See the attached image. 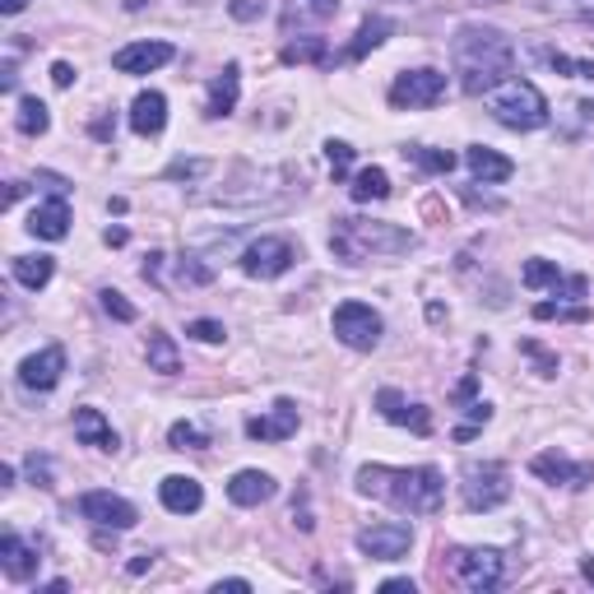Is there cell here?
<instances>
[{
  "mask_svg": "<svg viewBox=\"0 0 594 594\" xmlns=\"http://www.w3.org/2000/svg\"><path fill=\"white\" fill-rule=\"evenodd\" d=\"M450 57H456V75L465 94H493L497 84L511 75L516 65V47L502 28L487 24H465L450 42Z\"/></svg>",
  "mask_w": 594,
  "mask_h": 594,
  "instance_id": "obj_1",
  "label": "cell"
},
{
  "mask_svg": "<svg viewBox=\"0 0 594 594\" xmlns=\"http://www.w3.org/2000/svg\"><path fill=\"white\" fill-rule=\"evenodd\" d=\"M358 493H362V497L391 502L395 511L432 516V511H442L446 483H442V469H432V465H418V469L367 465V469H358Z\"/></svg>",
  "mask_w": 594,
  "mask_h": 594,
  "instance_id": "obj_2",
  "label": "cell"
},
{
  "mask_svg": "<svg viewBox=\"0 0 594 594\" xmlns=\"http://www.w3.org/2000/svg\"><path fill=\"white\" fill-rule=\"evenodd\" d=\"M418 247V237L409 228H395V223H367V219H335V233H330V251L348 265H362L367 256H405Z\"/></svg>",
  "mask_w": 594,
  "mask_h": 594,
  "instance_id": "obj_3",
  "label": "cell"
},
{
  "mask_svg": "<svg viewBox=\"0 0 594 594\" xmlns=\"http://www.w3.org/2000/svg\"><path fill=\"white\" fill-rule=\"evenodd\" d=\"M487 112H493L502 126H511V131L548 126V98L539 94L530 79H502L497 89L487 94Z\"/></svg>",
  "mask_w": 594,
  "mask_h": 594,
  "instance_id": "obj_4",
  "label": "cell"
},
{
  "mask_svg": "<svg viewBox=\"0 0 594 594\" xmlns=\"http://www.w3.org/2000/svg\"><path fill=\"white\" fill-rule=\"evenodd\" d=\"M460 493H465V506H469V511H497V506L511 497V469L497 465V460L469 465Z\"/></svg>",
  "mask_w": 594,
  "mask_h": 594,
  "instance_id": "obj_5",
  "label": "cell"
},
{
  "mask_svg": "<svg viewBox=\"0 0 594 594\" xmlns=\"http://www.w3.org/2000/svg\"><path fill=\"white\" fill-rule=\"evenodd\" d=\"M450 571H456V581L469 594H487V590L502 585L506 557L497 548H456V553H450Z\"/></svg>",
  "mask_w": 594,
  "mask_h": 594,
  "instance_id": "obj_6",
  "label": "cell"
},
{
  "mask_svg": "<svg viewBox=\"0 0 594 594\" xmlns=\"http://www.w3.org/2000/svg\"><path fill=\"white\" fill-rule=\"evenodd\" d=\"M381 317L367 302H339L335 307V339L348 344V348H358V354H367V348H376L381 344Z\"/></svg>",
  "mask_w": 594,
  "mask_h": 594,
  "instance_id": "obj_7",
  "label": "cell"
},
{
  "mask_svg": "<svg viewBox=\"0 0 594 594\" xmlns=\"http://www.w3.org/2000/svg\"><path fill=\"white\" fill-rule=\"evenodd\" d=\"M446 98V75L442 70H405L395 84H391V108H436Z\"/></svg>",
  "mask_w": 594,
  "mask_h": 594,
  "instance_id": "obj_8",
  "label": "cell"
},
{
  "mask_svg": "<svg viewBox=\"0 0 594 594\" xmlns=\"http://www.w3.org/2000/svg\"><path fill=\"white\" fill-rule=\"evenodd\" d=\"M409 548H413V530L405 520H381V525L358 530V553L376 557V562H399Z\"/></svg>",
  "mask_w": 594,
  "mask_h": 594,
  "instance_id": "obj_9",
  "label": "cell"
},
{
  "mask_svg": "<svg viewBox=\"0 0 594 594\" xmlns=\"http://www.w3.org/2000/svg\"><path fill=\"white\" fill-rule=\"evenodd\" d=\"M293 260H297L293 242H284V237H260V242H251V247L242 251V270H247L251 279H279V274L293 270Z\"/></svg>",
  "mask_w": 594,
  "mask_h": 594,
  "instance_id": "obj_10",
  "label": "cell"
},
{
  "mask_svg": "<svg viewBox=\"0 0 594 594\" xmlns=\"http://www.w3.org/2000/svg\"><path fill=\"white\" fill-rule=\"evenodd\" d=\"M79 516L84 520H94V525L102 530H131L135 525V506L126 497H116V493H102V487H94V493H84L79 497Z\"/></svg>",
  "mask_w": 594,
  "mask_h": 594,
  "instance_id": "obj_11",
  "label": "cell"
},
{
  "mask_svg": "<svg viewBox=\"0 0 594 594\" xmlns=\"http://www.w3.org/2000/svg\"><path fill=\"white\" fill-rule=\"evenodd\" d=\"M530 474L544 483H567V487H590L594 483V465H576L562 450H539L530 460Z\"/></svg>",
  "mask_w": 594,
  "mask_h": 594,
  "instance_id": "obj_12",
  "label": "cell"
},
{
  "mask_svg": "<svg viewBox=\"0 0 594 594\" xmlns=\"http://www.w3.org/2000/svg\"><path fill=\"white\" fill-rule=\"evenodd\" d=\"M61 372H65V348L51 344V348H42V354H33V358L20 362V386L24 391H57Z\"/></svg>",
  "mask_w": 594,
  "mask_h": 594,
  "instance_id": "obj_13",
  "label": "cell"
},
{
  "mask_svg": "<svg viewBox=\"0 0 594 594\" xmlns=\"http://www.w3.org/2000/svg\"><path fill=\"white\" fill-rule=\"evenodd\" d=\"M376 409H381V418H386V423H395V428H413L418 436L432 432V413H428L423 405H409V399L399 395L395 386L376 391Z\"/></svg>",
  "mask_w": 594,
  "mask_h": 594,
  "instance_id": "obj_14",
  "label": "cell"
},
{
  "mask_svg": "<svg viewBox=\"0 0 594 594\" xmlns=\"http://www.w3.org/2000/svg\"><path fill=\"white\" fill-rule=\"evenodd\" d=\"M177 51H172V42H131V47H121L112 65L121 70V75H149V70H159L168 65Z\"/></svg>",
  "mask_w": 594,
  "mask_h": 594,
  "instance_id": "obj_15",
  "label": "cell"
},
{
  "mask_svg": "<svg viewBox=\"0 0 594 594\" xmlns=\"http://www.w3.org/2000/svg\"><path fill=\"white\" fill-rule=\"evenodd\" d=\"M159 502L168 506L172 516H196L205 506V487H200V479H190V474H168L159 483Z\"/></svg>",
  "mask_w": 594,
  "mask_h": 594,
  "instance_id": "obj_16",
  "label": "cell"
},
{
  "mask_svg": "<svg viewBox=\"0 0 594 594\" xmlns=\"http://www.w3.org/2000/svg\"><path fill=\"white\" fill-rule=\"evenodd\" d=\"M293 432H297V405H293V399H279L265 418H251V423H247L251 442H288Z\"/></svg>",
  "mask_w": 594,
  "mask_h": 594,
  "instance_id": "obj_17",
  "label": "cell"
},
{
  "mask_svg": "<svg viewBox=\"0 0 594 594\" xmlns=\"http://www.w3.org/2000/svg\"><path fill=\"white\" fill-rule=\"evenodd\" d=\"M163 126H168V98H163L159 89L139 94V98L131 102V131L145 135V139H153V135H163Z\"/></svg>",
  "mask_w": 594,
  "mask_h": 594,
  "instance_id": "obj_18",
  "label": "cell"
},
{
  "mask_svg": "<svg viewBox=\"0 0 594 594\" xmlns=\"http://www.w3.org/2000/svg\"><path fill=\"white\" fill-rule=\"evenodd\" d=\"M28 233L42 237V242H61L70 233V205H65V196H57V200H47V205L33 209Z\"/></svg>",
  "mask_w": 594,
  "mask_h": 594,
  "instance_id": "obj_19",
  "label": "cell"
},
{
  "mask_svg": "<svg viewBox=\"0 0 594 594\" xmlns=\"http://www.w3.org/2000/svg\"><path fill=\"white\" fill-rule=\"evenodd\" d=\"M0 567H5L10 581H28V576L42 567V557H38V548H28L20 534H5L0 539Z\"/></svg>",
  "mask_w": 594,
  "mask_h": 594,
  "instance_id": "obj_20",
  "label": "cell"
},
{
  "mask_svg": "<svg viewBox=\"0 0 594 594\" xmlns=\"http://www.w3.org/2000/svg\"><path fill=\"white\" fill-rule=\"evenodd\" d=\"M237 94H242V65L228 61V65H223V75H214V84H209L205 112H209V116H228V112L237 108Z\"/></svg>",
  "mask_w": 594,
  "mask_h": 594,
  "instance_id": "obj_21",
  "label": "cell"
},
{
  "mask_svg": "<svg viewBox=\"0 0 594 594\" xmlns=\"http://www.w3.org/2000/svg\"><path fill=\"white\" fill-rule=\"evenodd\" d=\"M228 497L237 506H260L274 497V479L265 474V469H237L233 483H228Z\"/></svg>",
  "mask_w": 594,
  "mask_h": 594,
  "instance_id": "obj_22",
  "label": "cell"
},
{
  "mask_svg": "<svg viewBox=\"0 0 594 594\" xmlns=\"http://www.w3.org/2000/svg\"><path fill=\"white\" fill-rule=\"evenodd\" d=\"M465 163H469V172H474V182H483V186H497V182H506V177L516 172L511 159H502V153L487 149V145H474V149H469Z\"/></svg>",
  "mask_w": 594,
  "mask_h": 594,
  "instance_id": "obj_23",
  "label": "cell"
},
{
  "mask_svg": "<svg viewBox=\"0 0 594 594\" xmlns=\"http://www.w3.org/2000/svg\"><path fill=\"white\" fill-rule=\"evenodd\" d=\"M75 436L94 450H116L121 446V436L112 432V423L98 409H75Z\"/></svg>",
  "mask_w": 594,
  "mask_h": 594,
  "instance_id": "obj_24",
  "label": "cell"
},
{
  "mask_svg": "<svg viewBox=\"0 0 594 594\" xmlns=\"http://www.w3.org/2000/svg\"><path fill=\"white\" fill-rule=\"evenodd\" d=\"M51 274H57V260L51 256H14V279H20L24 288H47L51 284Z\"/></svg>",
  "mask_w": 594,
  "mask_h": 594,
  "instance_id": "obj_25",
  "label": "cell"
},
{
  "mask_svg": "<svg viewBox=\"0 0 594 594\" xmlns=\"http://www.w3.org/2000/svg\"><path fill=\"white\" fill-rule=\"evenodd\" d=\"M391 33H395V24H391V20H381V14H376V20H362V28H358V38H354V42H348V61H362V57H367V51H376L381 42H386V38H391Z\"/></svg>",
  "mask_w": 594,
  "mask_h": 594,
  "instance_id": "obj_26",
  "label": "cell"
},
{
  "mask_svg": "<svg viewBox=\"0 0 594 594\" xmlns=\"http://www.w3.org/2000/svg\"><path fill=\"white\" fill-rule=\"evenodd\" d=\"M149 372H163V376H172V372H182V354H177V344H172V335H163V330H153L149 335Z\"/></svg>",
  "mask_w": 594,
  "mask_h": 594,
  "instance_id": "obj_27",
  "label": "cell"
},
{
  "mask_svg": "<svg viewBox=\"0 0 594 594\" xmlns=\"http://www.w3.org/2000/svg\"><path fill=\"white\" fill-rule=\"evenodd\" d=\"M348 190H354V200H358V205L386 200V196H391V177H386V172H381V168H362Z\"/></svg>",
  "mask_w": 594,
  "mask_h": 594,
  "instance_id": "obj_28",
  "label": "cell"
},
{
  "mask_svg": "<svg viewBox=\"0 0 594 594\" xmlns=\"http://www.w3.org/2000/svg\"><path fill=\"white\" fill-rule=\"evenodd\" d=\"M284 61H288V65H330L335 57H330L325 38H297V42L284 47Z\"/></svg>",
  "mask_w": 594,
  "mask_h": 594,
  "instance_id": "obj_29",
  "label": "cell"
},
{
  "mask_svg": "<svg viewBox=\"0 0 594 594\" xmlns=\"http://www.w3.org/2000/svg\"><path fill=\"white\" fill-rule=\"evenodd\" d=\"M14 126H20L24 135H42V131L51 126L47 102H38V98H20V116H14Z\"/></svg>",
  "mask_w": 594,
  "mask_h": 594,
  "instance_id": "obj_30",
  "label": "cell"
},
{
  "mask_svg": "<svg viewBox=\"0 0 594 594\" xmlns=\"http://www.w3.org/2000/svg\"><path fill=\"white\" fill-rule=\"evenodd\" d=\"M405 159H409V163H418L423 172H450V168H456V153H442V149H423V145L405 149Z\"/></svg>",
  "mask_w": 594,
  "mask_h": 594,
  "instance_id": "obj_31",
  "label": "cell"
},
{
  "mask_svg": "<svg viewBox=\"0 0 594 594\" xmlns=\"http://www.w3.org/2000/svg\"><path fill=\"white\" fill-rule=\"evenodd\" d=\"M168 442H172V450H205L209 446V432H200L196 423H172Z\"/></svg>",
  "mask_w": 594,
  "mask_h": 594,
  "instance_id": "obj_32",
  "label": "cell"
},
{
  "mask_svg": "<svg viewBox=\"0 0 594 594\" xmlns=\"http://www.w3.org/2000/svg\"><path fill=\"white\" fill-rule=\"evenodd\" d=\"M339 0H293L288 20H335Z\"/></svg>",
  "mask_w": 594,
  "mask_h": 594,
  "instance_id": "obj_33",
  "label": "cell"
},
{
  "mask_svg": "<svg viewBox=\"0 0 594 594\" xmlns=\"http://www.w3.org/2000/svg\"><path fill=\"white\" fill-rule=\"evenodd\" d=\"M520 279H525V288H553L557 279H562V270H557L553 260H530V265L520 270Z\"/></svg>",
  "mask_w": 594,
  "mask_h": 594,
  "instance_id": "obj_34",
  "label": "cell"
},
{
  "mask_svg": "<svg viewBox=\"0 0 594 594\" xmlns=\"http://www.w3.org/2000/svg\"><path fill=\"white\" fill-rule=\"evenodd\" d=\"M553 70H562V75H576V79H594V61H571V57H562V51H553V47H544L539 51Z\"/></svg>",
  "mask_w": 594,
  "mask_h": 594,
  "instance_id": "obj_35",
  "label": "cell"
},
{
  "mask_svg": "<svg viewBox=\"0 0 594 594\" xmlns=\"http://www.w3.org/2000/svg\"><path fill=\"white\" fill-rule=\"evenodd\" d=\"M534 317H539V321H590V311H585V307H557V302H539V307H534Z\"/></svg>",
  "mask_w": 594,
  "mask_h": 594,
  "instance_id": "obj_36",
  "label": "cell"
},
{
  "mask_svg": "<svg viewBox=\"0 0 594 594\" xmlns=\"http://www.w3.org/2000/svg\"><path fill=\"white\" fill-rule=\"evenodd\" d=\"M325 159H330V172L344 177L348 163H354V145H344V139H325Z\"/></svg>",
  "mask_w": 594,
  "mask_h": 594,
  "instance_id": "obj_37",
  "label": "cell"
},
{
  "mask_svg": "<svg viewBox=\"0 0 594 594\" xmlns=\"http://www.w3.org/2000/svg\"><path fill=\"white\" fill-rule=\"evenodd\" d=\"M102 311H108V317H116V321H126V325L135 321V307H131L116 288H102Z\"/></svg>",
  "mask_w": 594,
  "mask_h": 594,
  "instance_id": "obj_38",
  "label": "cell"
},
{
  "mask_svg": "<svg viewBox=\"0 0 594 594\" xmlns=\"http://www.w3.org/2000/svg\"><path fill=\"white\" fill-rule=\"evenodd\" d=\"M205 172H209V159H177V163L163 172V177L168 182H182V177H205Z\"/></svg>",
  "mask_w": 594,
  "mask_h": 594,
  "instance_id": "obj_39",
  "label": "cell"
},
{
  "mask_svg": "<svg viewBox=\"0 0 594 594\" xmlns=\"http://www.w3.org/2000/svg\"><path fill=\"white\" fill-rule=\"evenodd\" d=\"M177 279H182V284H209V279H214V270H209V265H196V260H182V265H177Z\"/></svg>",
  "mask_w": 594,
  "mask_h": 594,
  "instance_id": "obj_40",
  "label": "cell"
},
{
  "mask_svg": "<svg viewBox=\"0 0 594 594\" xmlns=\"http://www.w3.org/2000/svg\"><path fill=\"white\" fill-rule=\"evenodd\" d=\"M190 335H196L200 344H219L223 335H228V330H223L219 321H190Z\"/></svg>",
  "mask_w": 594,
  "mask_h": 594,
  "instance_id": "obj_41",
  "label": "cell"
},
{
  "mask_svg": "<svg viewBox=\"0 0 594 594\" xmlns=\"http://www.w3.org/2000/svg\"><path fill=\"white\" fill-rule=\"evenodd\" d=\"M233 20H256V14H265V0H233Z\"/></svg>",
  "mask_w": 594,
  "mask_h": 594,
  "instance_id": "obj_42",
  "label": "cell"
},
{
  "mask_svg": "<svg viewBox=\"0 0 594 594\" xmlns=\"http://www.w3.org/2000/svg\"><path fill=\"white\" fill-rule=\"evenodd\" d=\"M520 348H525V354H530L539 367H544V376H553V372H557V358H548V354H544V348H539V344H530V339H525Z\"/></svg>",
  "mask_w": 594,
  "mask_h": 594,
  "instance_id": "obj_43",
  "label": "cell"
},
{
  "mask_svg": "<svg viewBox=\"0 0 594 594\" xmlns=\"http://www.w3.org/2000/svg\"><path fill=\"white\" fill-rule=\"evenodd\" d=\"M51 79H57V89H70V84H75V70H70L65 61H57L51 65Z\"/></svg>",
  "mask_w": 594,
  "mask_h": 594,
  "instance_id": "obj_44",
  "label": "cell"
},
{
  "mask_svg": "<svg viewBox=\"0 0 594 594\" xmlns=\"http://www.w3.org/2000/svg\"><path fill=\"white\" fill-rule=\"evenodd\" d=\"M28 474H33V483H38V479H42V487H47V479H51V469H47V460H38V456H33V460H28Z\"/></svg>",
  "mask_w": 594,
  "mask_h": 594,
  "instance_id": "obj_45",
  "label": "cell"
},
{
  "mask_svg": "<svg viewBox=\"0 0 594 594\" xmlns=\"http://www.w3.org/2000/svg\"><path fill=\"white\" fill-rule=\"evenodd\" d=\"M214 590H219V594H223V590H233V594H247V590H251V581H237V576H233V581H219Z\"/></svg>",
  "mask_w": 594,
  "mask_h": 594,
  "instance_id": "obj_46",
  "label": "cell"
},
{
  "mask_svg": "<svg viewBox=\"0 0 594 594\" xmlns=\"http://www.w3.org/2000/svg\"><path fill=\"white\" fill-rule=\"evenodd\" d=\"M469 418H474V423H487V418H493V405H469Z\"/></svg>",
  "mask_w": 594,
  "mask_h": 594,
  "instance_id": "obj_47",
  "label": "cell"
},
{
  "mask_svg": "<svg viewBox=\"0 0 594 594\" xmlns=\"http://www.w3.org/2000/svg\"><path fill=\"white\" fill-rule=\"evenodd\" d=\"M381 590H386V594H413V581H386Z\"/></svg>",
  "mask_w": 594,
  "mask_h": 594,
  "instance_id": "obj_48",
  "label": "cell"
},
{
  "mask_svg": "<svg viewBox=\"0 0 594 594\" xmlns=\"http://www.w3.org/2000/svg\"><path fill=\"white\" fill-rule=\"evenodd\" d=\"M28 5V0H0V10H5V14H20Z\"/></svg>",
  "mask_w": 594,
  "mask_h": 594,
  "instance_id": "obj_49",
  "label": "cell"
},
{
  "mask_svg": "<svg viewBox=\"0 0 594 594\" xmlns=\"http://www.w3.org/2000/svg\"><path fill=\"white\" fill-rule=\"evenodd\" d=\"M126 242V228H108V247H121Z\"/></svg>",
  "mask_w": 594,
  "mask_h": 594,
  "instance_id": "obj_50",
  "label": "cell"
},
{
  "mask_svg": "<svg viewBox=\"0 0 594 594\" xmlns=\"http://www.w3.org/2000/svg\"><path fill=\"white\" fill-rule=\"evenodd\" d=\"M581 576H585V581L594 585V557H585V562H581Z\"/></svg>",
  "mask_w": 594,
  "mask_h": 594,
  "instance_id": "obj_51",
  "label": "cell"
}]
</instances>
